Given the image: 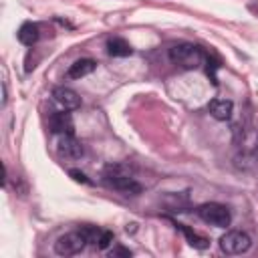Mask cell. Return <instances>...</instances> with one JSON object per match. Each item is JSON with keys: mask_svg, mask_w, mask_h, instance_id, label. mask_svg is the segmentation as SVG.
I'll list each match as a JSON object with an SVG mask.
<instances>
[{"mask_svg": "<svg viewBox=\"0 0 258 258\" xmlns=\"http://www.w3.org/2000/svg\"><path fill=\"white\" fill-rule=\"evenodd\" d=\"M105 181L113 189H117V191H121L125 196H137V194H141V185L131 175V169L127 165H123V163L109 165L105 169Z\"/></svg>", "mask_w": 258, "mask_h": 258, "instance_id": "6da1fadb", "label": "cell"}, {"mask_svg": "<svg viewBox=\"0 0 258 258\" xmlns=\"http://www.w3.org/2000/svg\"><path fill=\"white\" fill-rule=\"evenodd\" d=\"M169 58L173 64L185 69V71H194V69H200L204 64V50L196 44H189V42H179V44H173L169 48Z\"/></svg>", "mask_w": 258, "mask_h": 258, "instance_id": "7a4b0ae2", "label": "cell"}, {"mask_svg": "<svg viewBox=\"0 0 258 258\" xmlns=\"http://www.w3.org/2000/svg\"><path fill=\"white\" fill-rule=\"evenodd\" d=\"M196 214L200 216L202 222L214 226V228H228L230 226V210L222 204H216V202H210V204H202Z\"/></svg>", "mask_w": 258, "mask_h": 258, "instance_id": "3957f363", "label": "cell"}, {"mask_svg": "<svg viewBox=\"0 0 258 258\" xmlns=\"http://www.w3.org/2000/svg\"><path fill=\"white\" fill-rule=\"evenodd\" d=\"M252 246V240L246 232L230 230L220 238V248L224 254H244Z\"/></svg>", "mask_w": 258, "mask_h": 258, "instance_id": "277c9868", "label": "cell"}, {"mask_svg": "<svg viewBox=\"0 0 258 258\" xmlns=\"http://www.w3.org/2000/svg\"><path fill=\"white\" fill-rule=\"evenodd\" d=\"M85 244H87V240L81 232H67L54 242V252L58 256H75V254L83 252Z\"/></svg>", "mask_w": 258, "mask_h": 258, "instance_id": "5b68a950", "label": "cell"}, {"mask_svg": "<svg viewBox=\"0 0 258 258\" xmlns=\"http://www.w3.org/2000/svg\"><path fill=\"white\" fill-rule=\"evenodd\" d=\"M48 125H50V131L56 135H75L73 117L69 113H64V109L60 113H52L48 119Z\"/></svg>", "mask_w": 258, "mask_h": 258, "instance_id": "8992f818", "label": "cell"}, {"mask_svg": "<svg viewBox=\"0 0 258 258\" xmlns=\"http://www.w3.org/2000/svg\"><path fill=\"white\" fill-rule=\"evenodd\" d=\"M52 97H54L56 105H60L64 111H75L81 107V97L69 87H56L52 91Z\"/></svg>", "mask_w": 258, "mask_h": 258, "instance_id": "52a82bcc", "label": "cell"}, {"mask_svg": "<svg viewBox=\"0 0 258 258\" xmlns=\"http://www.w3.org/2000/svg\"><path fill=\"white\" fill-rule=\"evenodd\" d=\"M58 153L67 159H79L83 157L85 149L81 145V141L75 139V135H60L58 139Z\"/></svg>", "mask_w": 258, "mask_h": 258, "instance_id": "ba28073f", "label": "cell"}, {"mask_svg": "<svg viewBox=\"0 0 258 258\" xmlns=\"http://www.w3.org/2000/svg\"><path fill=\"white\" fill-rule=\"evenodd\" d=\"M232 109H234V105H232V101H228V99H214V101H210V105H208L210 115H212L214 119H218V121H228V119L232 117Z\"/></svg>", "mask_w": 258, "mask_h": 258, "instance_id": "9c48e42d", "label": "cell"}, {"mask_svg": "<svg viewBox=\"0 0 258 258\" xmlns=\"http://www.w3.org/2000/svg\"><path fill=\"white\" fill-rule=\"evenodd\" d=\"M95 69H97V62H95L93 58H79V60H75V62L69 67L67 77H69V79H83V77L91 75Z\"/></svg>", "mask_w": 258, "mask_h": 258, "instance_id": "30bf717a", "label": "cell"}, {"mask_svg": "<svg viewBox=\"0 0 258 258\" xmlns=\"http://www.w3.org/2000/svg\"><path fill=\"white\" fill-rule=\"evenodd\" d=\"M38 24L34 22H24L20 28H18V40L26 46H32L36 40H38Z\"/></svg>", "mask_w": 258, "mask_h": 258, "instance_id": "8fae6325", "label": "cell"}, {"mask_svg": "<svg viewBox=\"0 0 258 258\" xmlns=\"http://www.w3.org/2000/svg\"><path fill=\"white\" fill-rule=\"evenodd\" d=\"M107 50H109L111 56H129V54L133 52L131 44H129L125 38H119V36L109 38V42H107Z\"/></svg>", "mask_w": 258, "mask_h": 258, "instance_id": "7c38bea8", "label": "cell"}, {"mask_svg": "<svg viewBox=\"0 0 258 258\" xmlns=\"http://www.w3.org/2000/svg\"><path fill=\"white\" fill-rule=\"evenodd\" d=\"M177 228L185 234V238H187V242H189V246H194V248H200V250H204V248H208L210 246V240L208 238H204V236H200V234H196L194 230H189L187 226H183V224H177Z\"/></svg>", "mask_w": 258, "mask_h": 258, "instance_id": "4fadbf2b", "label": "cell"}, {"mask_svg": "<svg viewBox=\"0 0 258 258\" xmlns=\"http://www.w3.org/2000/svg\"><path fill=\"white\" fill-rule=\"evenodd\" d=\"M79 232L85 236L87 244H91V246H97V244H99V240H101V236H103V230H101V228H97V226H81V228H79Z\"/></svg>", "mask_w": 258, "mask_h": 258, "instance_id": "5bb4252c", "label": "cell"}, {"mask_svg": "<svg viewBox=\"0 0 258 258\" xmlns=\"http://www.w3.org/2000/svg\"><path fill=\"white\" fill-rule=\"evenodd\" d=\"M204 62H206V73H208V77L212 79V83H214V85H218V79H216L218 62H216L214 58H210V56H206V58H204Z\"/></svg>", "mask_w": 258, "mask_h": 258, "instance_id": "9a60e30c", "label": "cell"}, {"mask_svg": "<svg viewBox=\"0 0 258 258\" xmlns=\"http://www.w3.org/2000/svg\"><path fill=\"white\" fill-rule=\"evenodd\" d=\"M111 244H113V232H109V230H103V236H101V240H99L97 248H101V250H107Z\"/></svg>", "mask_w": 258, "mask_h": 258, "instance_id": "2e32d148", "label": "cell"}, {"mask_svg": "<svg viewBox=\"0 0 258 258\" xmlns=\"http://www.w3.org/2000/svg\"><path fill=\"white\" fill-rule=\"evenodd\" d=\"M69 175H71L75 181H79V183H91V179H89L83 171H79V169H71V171H69Z\"/></svg>", "mask_w": 258, "mask_h": 258, "instance_id": "e0dca14e", "label": "cell"}, {"mask_svg": "<svg viewBox=\"0 0 258 258\" xmlns=\"http://www.w3.org/2000/svg\"><path fill=\"white\" fill-rule=\"evenodd\" d=\"M111 256H125V258H129V256H131V250H127V248H123V246H115V248L111 250Z\"/></svg>", "mask_w": 258, "mask_h": 258, "instance_id": "ac0fdd59", "label": "cell"}]
</instances>
